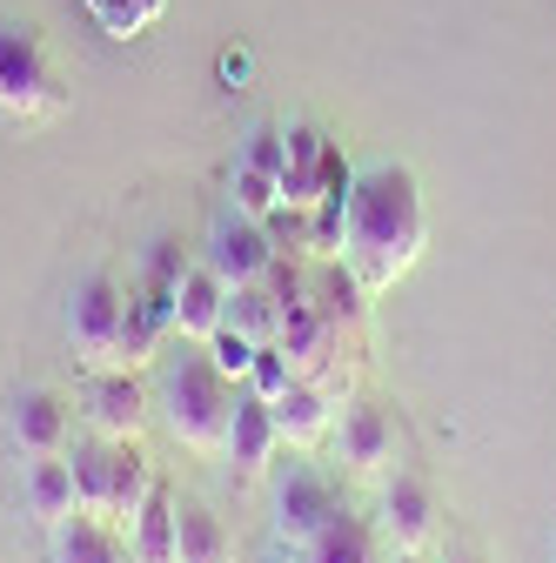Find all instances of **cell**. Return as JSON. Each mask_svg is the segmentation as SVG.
Returning <instances> with one entry per match:
<instances>
[{
	"mask_svg": "<svg viewBox=\"0 0 556 563\" xmlns=\"http://www.w3.org/2000/svg\"><path fill=\"white\" fill-rule=\"evenodd\" d=\"M335 443H342V463L349 470L389 476V463H396V416L382 402H349L335 416Z\"/></svg>",
	"mask_w": 556,
	"mask_h": 563,
	"instance_id": "9c48e42d",
	"label": "cell"
},
{
	"mask_svg": "<svg viewBox=\"0 0 556 563\" xmlns=\"http://www.w3.org/2000/svg\"><path fill=\"white\" fill-rule=\"evenodd\" d=\"M382 537V523H363V517H349V510H335L309 543H302V563H376V543Z\"/></svg>",
	"mask_w": 556,
	"mask_h": 563,
	"instance_id": "d6986e66",
	"label": "cell"
},
{
	"mask_svg": "<svg viewBox=\"0 0 556 563\" xmlns=\"http://www.w3.org/2000/svg\"><path fill=\"white\" fill-rule=\"evenodd\" d=\"M175 563H235V537L208 504H175Z\"/></svg>",
	"mask_w": 556,
	"mask_h": 563,
	"instance_id": "ac0fdd59",
	"label": "cell"
},
{
	"mask_svg": "<svg viewBox=\"0 0 556 563\" xmlns=\"http://www.w3.org/2000/svg\"><path fill=\"white\" fill-rule=\"evenodd\" d=\"M342 504H335V489H329V476H315L309 463H289V476L275 483V537H282L289 550H302L329 517H335Z\"/></svg>",
	"mask_w": 556,
	"mask_h": 563,
	"instance_id": "ba28073f",
	"label": "cell"
},
{
	"mask_svg": "<svg viewBox=\"0 0 556 563\" xmlns=\"http://www.w3.org/2000/svg\"><path fill=\"white\" fill-rule=\"evenodd\" d=\"M81 416L88 430L108 437V443H134L148 430V383L134 369H94L88 389H81Z\"/></svg>",
	"mask_w": 556,
	"mask_h": 563,
	"instance_id": "5b68a950",
	"label": "cell"
},
{
	"mask_svg": "<svg viewBox=\"0 0 556 563\" xmlns=\"http://www.w3.org/2000/svg\"><path fill=\"white\" fill-rule=\"evenodd\" d=\"M229 195H235V208H242V216H255V222H268L275 208H282V181H275V175H262V168H248V162H235V181H229Z\"/></svg>",
	"mask_w": 556,
	"mask_h": 563,
	"instance_id": "cb8c5ba5",
	"label": "cell"
},
{
	"mask_svg": "<svg viewBox=\"0 0 556 563\" xmlns=\"http://www.w3.org/2000/svg\"><path fill=\"white\" fill-rule=\"evenodd\" d=\"M208 268H215L229 289H235V282L268 275V268H275V242H268V229H262L255 216H242V208H222L215 229H208Z\"/></svg>",
	"mask_w": 556,
	"mask_h": 563,
	"instance_id": "52a82bcc",
	"label": "cell"
},
{
	"mask_svg": "<svg viewBox=\"0 0 556 563\" xmlns=\"http://www.w3.org/2000/svg\"><path fill=\"white\" fill-rule=\"evenodd\" d=\"M282 316H289V302L275 296V275H255V282L229 289V322L255 342H282Z\"/></svg>",
	"mask_w": 556,
	"mask_h": 563,
	"instance_id": "44dd1931",
	"label": "cell"
},
{
	"mask_svg": "<svg viewBox=\"0 0 556 563\" xmlns=\"http://www.w3.org/2000/svg\"><path fill=\"white\" fill-rule=\"evenodd\" d=\"M181 275H188V255H181L175 235H162V242L148 249V275H142V289H134V296H142L168 329H175V289H181Z\"/></svg>",
	"mask_w": 556,
	"mask_h": 563,
	"instance_id": "7402d4cb",
	"label": "cell"
},
{
	"mask_svg": "<svg viewBox=\"0 0 556 563\" xmlns=\"http://www.w3.org/2000/svg\"><path fill=\"white\" fill-rule=\"evenodd\" d=\"M21 510L34 517V523H47V530H60L67 517L81 510V489H75V456H27V470H21Z\"/></svg>",
	"mask_w": 556,
	"mask_h": 563,
	"instance_id": "8fae6325",
	"label": "cell"
},
{
	"mask_svg": "<svg viewBox=\"0 0 556 563\" xmlns=\"http://www.w3.org/2000/svg\"><path fill=\"white\" fill-rule=\"evenodd\" d=\"M396 563H430V556L423 550H396Z\"/></svg>",
	"mask_w": 556,
	"mask_h": 563,
	"instance_id": "83f0119b",
	"label": "cell"
},
{
	"mask_svg": "<svg viewBox=\"0 0 556 563\" xmlns=\"http://www.w3.org/2000/svg\"><path fill=\"white\" fill-rule=\"evenodd\" d=\"M423 249V195L402 162H376L349 181V208H342V255L363 289H389V282Z\"/></svg>",
	"mask_w": 556,
	"mask_h": 563,
	"instance_id": "6da1fadb",
	"label": "cell"
},
{
	"mask_svg": "<svg viewBox=\"0 0 556 563\" xmlns=\"http://www.w3.org/2000/svg\"><path fill=\"white\" fill-rule=\"evenodd\" d=\"M322 162H329V134L315 121H289L282 128V201L315 208L322 201Z\"/></svg>",
	"mask_w": 556,
	"mask_h": 563,
	"instance_id": "4fadbf2b",
	"label": "cell"
},
{
	"mask_svg": "<svg viewBox=\"0 0 556 563\" xmlns=\"http://www.w3.org/2000/svg\"><path fill=\"white\" fill-rule=\"evenodd\" d=\"M67 456H75V489H81V510H88V517H114L121 443H108V437H88V443H75Z\"/></svg>",
	"mask_w": 556,
	"mask_h": 563,
	"instance_id": "e0dca14e",
	"label": "cell"
},
{
	"mask_svg": "<svg viewBox=\"0 0 556 563\" xmlns=\"http://www.w3.org/2000/svg\"><path fill=\"white\" fill-rule=\"evenodd\" d=\"M67 108V75L34 21H0V114L54 121Z\"/></svg>",
	"mask_w": 556,
	"mask_h": 563,
	"instance_id": "3957f363",
	"label": "cell"
},
{
	"mask_svg": "<svg viewBox=\"0 0 556 563\" xmlns=\"http://www.w3.org/2000/svg\"><path fill=\"white\" fill-rule=\"evenodd\" d=\"M222 322H229V282L208 268V262H188L181 289H175V329H181L188 342H208Z\"/></svg>",
	"mask_w": 556,
	"mask_h": 563,
	"instance_id": "5bb4252c",
	"label": "cell"
},
{
	"mask_svg": "<svg viewBox=\"0 0 556 563\" xmlns=\"http://www.w3.org/2000/svg\"><path fill=\"white\" fill-rule=\"evenodd\" d=\"M255 349H262V342H255V335H242L235 322H222L215 335H208V356H215V369H222V376H235V383H248Z\"/></svg>",
	"mask_w": 556,
	"mask_h": 563,
	"instance_id": "484cf974",
	"label": "cell"
},
{
	"mask_svg": "<svg viewBox=\"0 0 556 563\" xmlns=\"http://www.w3.org/2000/svg\"><path fill=\"white\" fill-rule=\"evenodd\" d=\"M275 450H282V430H275V409L262 396H242L235 402V422H229V437H222V456L235 476H262L275 463Z\"/></svg>",
	"mask_w": 556,
	"mask_h": 563,
	"instance_id": "7c38bea8",
	"label": "cell"
},
{
	"mask_svg": "<svg viewBox=\"0 0 556 563\" xmlns=\"http://www.w3.org/2000/svg\"><path fill=\"white\" fill-rule=\"evenodd\" d=\"M8 443L21 456H60L75 443V402L47 383H27L14 402H8Z\"/></svg>",
	"mask_w": 556,
	"mask_h": 563,
	"instance_id": "8992f818",
	"label": "cell"
},
{
	"mask_svg": "<svg viewBox=\"0 0 556 563\" xmlns=\"http://www.w3.org/2000/svg\"><path fill=\"white\" fill-rule=\"evenodd\" d=\"M268 409H275V430H282V443H296V450H309V443H322V437L335 430V402H329V389H315L309 376H296Z\"/></svg>",
	"mask_w": 556,
	"mask_h": 563,
	"instance_id": "9a60e30c",
	"label": "cell"
},
{
	"mask_svg": "<svg viewBox=\"0 0 556 563\" xmlns=\"http://www.w3.org/2000/svg\"><path fill=\"white\" fill-rule=\"evenodd\" d=\"M127 302H134V289H127L114 268H88L75 282V296H67V342H75V356L88 369H108L114 363V335L127 322Z\"/></svg>",
	"mask_w": 556,
	"mask_h": 563,
	"instance_id": "277c9868",
	"label": "cell"
},
{
	"mask_svg": "<svg viewBox=\"0 0 556 563\" xmlns=\"http://www.w3.org/2000/svg\"><path fill=\"white\" fill-rule=\"evenodd\" d=\"M127 550H134V563H175V489L162 476L127 523Z\"/></svg>",
	"mask_w": 556,
	"mask_h": 563,
	"instance_id": "ffe728a7",
	"label": "cell"
},
{
	"mask_svg": "<svg viewBox=\"0 0 556 563\" xmlns=\"http://www.w3.org/2000/svg\"><path fill=\"white\" fill-rule=\"evenodd\" d=\"M134 550L121 543V523H108V517H88V510H75L60 530H54V563H127Z\"/></svg>",
	"mask_w": 556,
	"mask_h": 563,
	"instance_id": "2e32d148",
	"label": "cell"
},
{
	"mask_svg": "<svg viewBox=\"0 0 556 563\" xmlns=\"http://www.w3.org/2000/svg\"><path fill=\"white\" fill-rule=\"evenodd\" d=\"M262 229H268L275 255H315V208H296V201H282V208H275V216H268Z\"/></svg>",
	"mask_w": 556,
	"mask_h": 563,
	"instance_id": "603a6c76",
	"label": "cell"
},
{
	"mask_svg": "<svg viewBox=\"0 0 556 563\" xmlns=\"http://www.w3.org/2000/svg\"><path fill=\"white\" fill-rule=\"evenodd\" d=\"M242 162H248V168H262V175H275V181H282V128H275V121H262V128L248 134V148H242Z\"/></svg>",
	"mask_w": 556,
	"mask_h": 563,
	"instance_id": "4316f807",
	"label": "cell"
},
{
	"mask_svg": "<svg viewBox=\"0 0 556 563\" xmlns=\"http://www.w3.org/2000/svg\"><path fill=\"white\" fill-rule=\"evenodd\" d=\"M382 537L396 550H430V537H436V489L423 476L396 470L382 483Z\"/></svg>",
	"mask_w": 556,
	"mask_h": 563,
	"instance_id": "30bf717a",
	"label": "cell"
},
{
	"mask_svg": "<svg viewBox=\"0 0 556 563\" xmlns=\"http://www.w3.org/2000/svg\"><path fill=\"white\" fill-rule=\"evenodd\" d=\"M162 416L188 450H222L229 422H235V376L215 369L208 342L181 335V349L162 363Z\"/></svg>",
	"mask_w": 556,
	"mask_h": 563,
	"instance_id": "7a4b0ae2",
	"label": "cell"
},
{
	"mask_svg": "<svg viewBox=\"0 0 556 563\" xmlns=\"http://www.w3.org/2000/svg\"><path fill=\"white\" fill-rule=\"evenodd\" d=\"M302 369H296V356H289V342H262L255 349V369H248V389L262 396V402H275L289 383H296Z\"/></svg>",
	"mask_w": 556,
	"mask_h": 563,
	"instance_id": "d4e9b609",
	"label": "cell"
},
{
	"mask_svg": "<svg viewBox=\"0 0 556 563\" xmlns=\"http://www.w3.org/2000/svg\"><path fill=\"white\" fill-rule=\"evenodd\" d=\"M275 563H302V550H289V556H275Z\"/></svg>",
	"mask_w": 556,
	"mask_h": 563,
	"instance_id": "f1b7e54d",
	"label": "cell"
},
{
	"mask_svg": "<svg viewBox=\"0 0 556 563\" xmlns=\"http://www.w3.org/2000/svg\"><path fill=\"white\" fill-rule=\"evenodd\" d=\"M456 563H482V556H456Z\"/></svg>",
	"mask_w": 556,
	"mask_h": 563,
	"instance_id": "f546056e",
	"label": "cell"
}]
</instances>
